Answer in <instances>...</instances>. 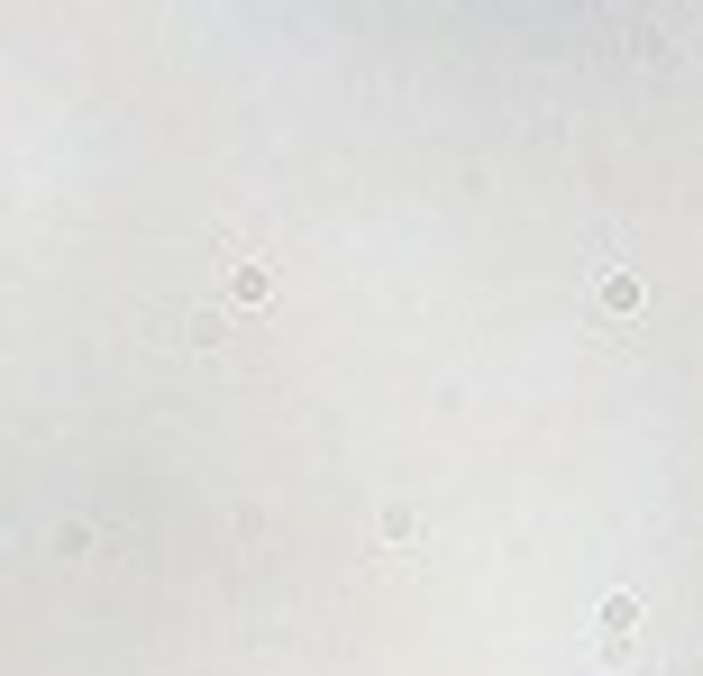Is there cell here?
I'll return each instance as SVG.
<instances>
[{
	"mask_svg": "<svg viewBox=\"0 0 703 676\" xmlns=\"http://www.w3.org/2000/svg\"><path fill=\"white\" fill-rule=\"evenodd\" d=\"M640 302V275H604V311H631Z\"/></svg>",
	"mask_w": 703,
	"mask_h": 676,
	"instance_id": "1",
	"label": "cell"
}]
</instances>
